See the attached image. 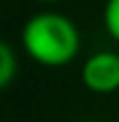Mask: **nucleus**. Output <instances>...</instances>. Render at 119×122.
<instances>
[{"instance_id":"obj_1","label":"nucleus","mask_w":119,"mask_h":122,"mask_svg":"<svg viewBox=\"0 0 119 122\" xmlns=\"http://www.w3.org/2000/svg\"><path fill=\"white\" fill-rule=\"evenodd\" d=\"M79 30L68 16L59 12L33 14L21 28L23 52L40 66L61 68L79 52Z\"/></svg>"},{"instance_id":"obj_2","label":"nucleus","mask_w":119,"mask_h":122,"mask_svg":"<svg viewBox=\"0 0 119 122\" xmlns=\"http://www.w3.org/2000/svg\"><path fill=\"white\" fill-rule=\"evenodd\" d=\"M82 85L93 94L119 92V54L96 52L82 66Z\"/></svg>"},{"instance_id":"obj_3","label":"nucleus","mask_w":119,"mask_h":122,"mask_svg":"<svg viewBox=\"0 0 119 122\" xmlns=\"http://www.w3.org/2000/svg\"><path fill=\"white\" fill-rule=\"evenodd\" d=\"M16 75V56L12 47L5 40H0V92L7 89Z\"/></svg>"},{"instance_id":"obj_4","label":"nucleus","mask_w":119,"mask_h":122,"mask_svg":"<svg viewBox=\"0 0 119 122\" xmlns=\"http://www.w3.org/2000/svg\"><path fill=\"white\" fill-rule=\"evenodd\" d=\"M103 26L107 35L119 42V0H107L103 7Z\"/></svg>"},{"instance_id":"obj_5","label":"nucleus","mask_w":119,"mask_h":122,"mask_svg":"<svg viewBox=\"0 0 119 122\" xmlns=\"http://www.w3.org/2000/svg\"><path fill=\"white\" fill-rule=\"evenodd\" d=\"M40 2H56V0H40Z\"/></svg>"}]
</instances>
